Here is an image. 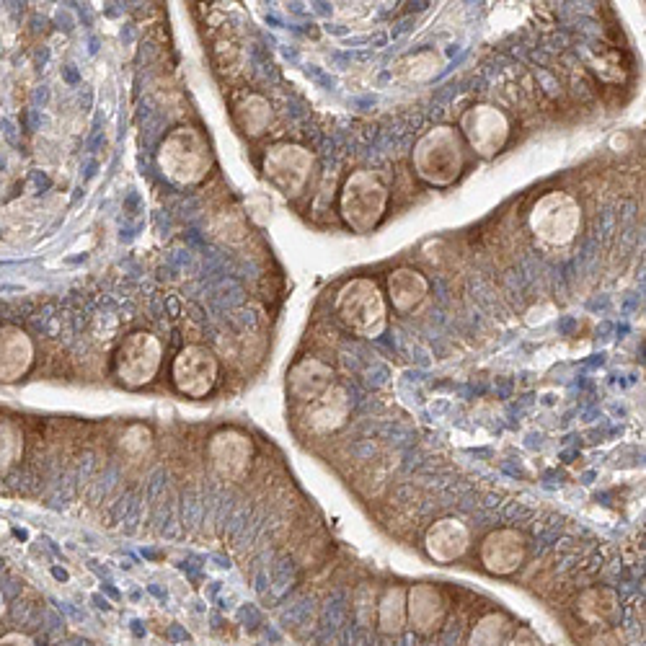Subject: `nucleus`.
<instances>
[{
	"label": "nucleus",
	"instance_id": "1",
	"mask_svg": "<svg viewBox=\"0 0 646 646\" xmlns=\"http://www.w3.org/2000/svg\"><path fill=\"white\" fill-rule=\"evenodd\" d=\"M466 166L463 137L455 127H435L414 145V171L429 187H450Z\"/></svg>",
	"mask_w": 646,
	"mask_h": 646
},
{
	"label": "nucleus",
	"instance_id": "2",
	"mask_svg": "<svg viewBox=\"0 0 646 646\" xmlns=\"http://www.w3.org/2000/svg\"><path fill=\"white\" fill-rule=\"evenodd\" d=\"M158 166L174 184L192 187L210 174L212 150L197 127H176L158 148Z\"/></svg>",
	"mask_w": 646,
	"mask_h": 646
},
{
	"label": "nucleus",
	"instance_id": "3",
	"mask_svg": "<svg viewBox=\"0 0 646 646\" xmlns=\"http://www.w3.org/2000/svg\"><path fill=\"white\" fill-rule=\"evenodd\" d=\"M336 313L357 336L375 339L386 331L388 308L380 287L367 277L349 280L336 295Z\"/></svg>",
	"mask_w": 646,
	"mask_h": 646
},
{
	"label": "nucleus",
	"instance_id": "4",
	"mask_svg": "<svg viewBox=\"0 0 646 646\" xmlns=\"http://www.w3.org/2000/svg\"><path fill=\"white\" fill-rule=\"evenodd\" d=\"M388 189L373 171H355L349 176L339 199L342 218L355 233H373L386 215Z\"/></svg>",
	"mask_w": 646,
	"mask_h": 646
},
{
	"label": "nucleus",
	"instance_id": "5",
	"mask_svg": "<svg viewBox=\"0 0 646 646\" xmlns=\"http://www.w3.org/2000/svg\"><path fill=\"white\" fill-rule=\"evenodd\" d=\"M582 228L579 202L566 192H548L535 202L530 212V230L546 246H566Z\"/></svg>",
	"mask_w": 646,
	"mask_h": 646
},
{
	"label": "nucleus",
	"instance_id": "6",
	"mask_svg": "<svg viewBox=\"0 0 646 646\" xmlns=\"http://www.w3.org/2000/svg\"><path fill=\"white\" fill-rule=\"evenodd\" d=\"M163 347L150 331H135L119 344L114 355V373L127 388H143L158 375Z\"/></svg>",
	"mask_w": 646,
	"mask_h": 646
},
{
	"label": "nucleus",
	"instance_id": "7",
	"mask_svg": "<svg viewBox=\"0 0 646 646\" xmlns=\"http://www.w3.org/2000/svg\"><path fill=\"white\" fill-rule=\"evenodd\" d=\"M313 171V153L303 145L280 143L264 156V176L285 197H298Z\"/></svg>",
	"mask_w": 646,
	"mask_h": 646
},
{
	"label": "nucleus",
	"instance_id": "8",
	"mask_svg": "<svg viewBox=\"0 0 646 646\" xmlns=\"http://www.w3.org/2000/svg\"><path fill=\"white\" fill-rule=\"evenodd\" d=\"M460 137H466V143L481 158H494L507 145L510 119L497 106L476 104L460 117Z\"/></svg>",
	"mask_w": 646,
	"mask_h": 646
},
{
	"label": "nucleus",
	"instance_id": "9",
	"mask_svg": "<svg viewBox=\"0 0 646 646\" xmlns=\"http://www.w3.org/2000/svg\"><path fill=\"white\" fill-rule=\"evenodd\" d=\"M174 386L189 398H202L218 383V357L202 344H189L174 360Z\"/></svg>",
	"mask_w": 646,
	"mask_h": 646
},
{
	"label": "nucleus",
	"instance_id": "10",
	"mask_svg": "<svg viewBox=\"0 0 646 646\" xmlns=\"http://www.w3.org/2000/svg\"><path fill=\"white\" fill-rule=\"evenodd\" d=\"M525 556H528L525 535L512 528L494 530L481 543V564L486 572L497 574V577L515 574L525 564Z\"/></svg>",
	"mask_w": 646,
	"mask_h": 646
},
{
	"label": "nucleus",
	"instance_id": "11",
	"mask_svg": "<svg viewBox=\"0 0 646 646\" xmlns=\"http://www.w3.org/2000/svg\"><path fill=\"white\" fill-rule=\"evenodd\" d=\"M445 615H448V603L435 584H414L406 592V618L417 634H437L445 623Z\"/></svg>",
	"mask_w": 646,
	"mask_h": 646
},
{
	"label": "nucleus",
	"instance_id": "12",
	"mask_svg": "<svg viewBox=\"0 0 646 646\" xmlns=\"http://www.w3.org/2000/svg\"><path fill=\"white\" fill-rule=\"evenodd\" d=\"M251 440L236 429L218 432L210 442L212 468L228 481H238L243 473L249 471L251 463Z\"/></svg>",
	"mask_w": 646,
	"mask_h": 646
},
{
	"label": "nucleus",
	"instance_id": "13",
	"mask_svg": "<svg viewBox=\"0 0 646 646\" xmlns=\"http://www.w3.org/2000/svg\"><path fill=\"white\" fill-rule=\"evenodd\" d=\"M471 546V530L458 517H442L424 535V548L437 564H453Z\"/></svg>",
	"mask_w": 646,
	"mask_h": 646
},
{
	"label": "nucleus",
	"instance_id": "14",
	"mask_svg": "<svg viewBox=\"0 0 646 646\" xmlns=\"http://www.w3.org/2000/svg\"><path fill=\"white\" fill-rule=\"evenodd\" d=\"M34 360V344L19 326L0 329V383H16L29 373Z\"/></svg>",
	"mask_w": 646,
	"mask_h": 646
},
{
	"label": "nucleus",
	"instance_id": "15",
	"mask_svg": "<svg viewBox=\"0 0 646 646\" xmlns=\"http://www.w3.org/2000/svg\"><path fill=\"white\" fill-rule=\"evenodd\" d=\"M349 396L344 388L329 386L316 401L308 404V411H305V424L311 427V432L316 435H329L334 429L344 427L349 417Z\"/></svg>",
	"mask_w": 646,
	"mask_h": 646
},
{
	"label": "nucleus",
	"instance_id": "16",
	"mask_svg": "<svg viewBox=\"0 0 646 646\" xmlns=\"http://www.w3.org/2000/svg\"><path fill=\"white\" fill-rule=\"evenodd\" d=\"M429 292V282L422 272L411 267H398L388 274V295L398 313H411L424 303Z\"/></svg>",
	"mask_w": 646,
	"mask_h": 646
},
{
	"label": "nucleus",
	"instance_id": "17",
	"mask_svg": "<svg viewBox=\"0 0 646 646\" xmlns=\"http://www.w3.org/2000/svg\"><path fill=\"white\" fill-rule=\"evenodd\" d=\"M331 378H334V373H331L329 365H323L321 360H313V357H305L292 367L287 383H290L292 396L303 404H311L331 386Z\"/></svg>",
	"mask_w": 646,
	"mask_h": 646
},
{
	"label": "nucleus",
	"instance_id": "18",
	"mask_svg": "<svg viewBox=\"0 0 646 646\" xmlns=\"http://www.w3.org/2000/svg\"><path fill=\"white\" fill-rule=\"evenodd\" d=\"M233 117H236V125L241 127L246 135L256 137L267 130L269 119H272V106H269V101L264 99V96L251 94L236 106Z\"/></svg>",
	"mask_w": 646,
	"mask_h": 646
},
{
	"label": "nucleus",
	"instance_id": "19",
	"mask_svg": "<svg viewBox=\"0 0 646 646\" xmlns=\"http://www.w3.org/2000/svg\"><path fill=\"white\" fill-rule=\"evenodd\" d=\"M409 626L406 618V590L404 587H388L380 600V631L383 634H401Z\"/></svg>",
	"mask_w": 646,
	"mask_h": 646
},
{
	"label": "nucleus",
	"instance_id": "20",
	"mask_svg": "<svg viewBox=\"0 0 646 646\" xmlns=\"http://www.w3.org/2000/svg\"><path fill=\"white\" fill-rule=\"evenodd\" d=\"M615 613H618V597H615L613 590H587L582 597H579V615L584 621L590 623H605L613 621Z\"/></svg>",
	"mask_w": 646,
	"mask_h": 646
},
{
	"label": "nucleus",
	"instance_id": "21",
	"mask_svg": "<svg viewBox=\"0 0 646 646\" xmlns=\"http://www.w3.org/2000/svg\"><path fill=\"white\" fill-rule=\"evenodd\" d=\"M507 631H510L507 615L489 613L473 626L468 646H504V641H507Z\"/></svg>",
	"mask_w": 646,
	"mask_h": 646
},
{
	"label": "nucleus",
	"instance_id": "22",
	"mask_svg": "<svg viewBox=\"0 0 646 646\" xmlns=\"http://www.w3.org/2000/svg\"><path fill=\"white\" fill-rule=\"evenodd\" d=\"M21 455V432L13 424L0 422V471L16 463Z\"/></svg>",
	"mask_w": 646,
	"mask_h": 646
},
{
	"label": "nucleus",
	"instance_id": "23",
	"mask_svg": "<svg viewBox=\"0 0 646 646\" xmlns=\"http://www.w3.org/2000/svg\"><path fill=\"white\" fill-rule=\"evenodd\" d=\"M504 646H546V644H543V639L535 634L533 628L522 626L517 628L515 636H512L510 641H504Z\"/></svg>",
	"mask_w": 646,
	"mask_h": 646
},
{
	"label": "nucleus",
	"instance_id": "24",
	"mask_svg": "<svg viewBox=\"0 0 646 646\" xmlns=\"http://www.w3.org/2000/svg\"><path fill=\"white\" fill-rule=\"evenodd\" d=\"M0 646H34V641L26 634H8L0 639Z\"/></svg>",
	"mask_w": 646,
	"mask_h": 646
}]
</instances>
